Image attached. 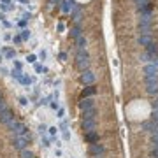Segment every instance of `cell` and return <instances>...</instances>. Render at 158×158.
<instances>
[{
    "label": "cell",
    "mask_w": 158,
    "mask_h": 158,
    "mask_svg": "<svg viewBox=\"0 0 158 158\" xmlns=\"http://www.w3.org/2000/svg\"><path fill=\"white\" fill-rule=\"evenodd\" d=\"M146 90L149 95H158V76H149L146 77Z\"/></svg>",
    "instance_id": "7a4b0ae2"
},
{
    "label": "cell",
    "mask_w": 158,
    "mask_h": 158,
    "mask_svg": "<svg viewBox=\"0 0 158 158\" xmlns=\"http://www.w3.org/2000/svg\"><path fill=\"white\" fill-rule=\"evenodd\" d=\"M18 2H21V4H25V5H28V4H30L28 0H18Z\"/></svg>",
    "instance_id": "c3c4849f"
},
{
    "label": "cell",
    "mask_w": 158,
    "mask_h": 158,
    "mask_svg": "<svg viewBox=\"0 0 158 158\" xmlns=\"http://www.w3.org/2000/svg\"><path fill=\"white\" fill-rule=\"evenodd\" d=\"M12 9H14V5H11V4H0V11H4V12H9Z\"/></svg>",
    "instance_id": "484cf974"
},
{
    "label": "cell",
    "mask_w": 158,
    "mask_h": 158,
    "mask_svg": "<svg viewBox=\"0 0 158 158\" xmlns=\"http://www.w3.org/2000/svg\"><path fill=\"white\" fill-rule=\"evenodd\" d=\"M49 107H51L53 111H58V109H60V102H58V100H51V102H49Z\"/></svg>",
    "instance_id": "f546056e"
},
{
    "label": "cell",
    "mask_w": 158,
    "mask_h": 158,
    "mask_svg": "<svg viewBox=\"0 0 158 158\" xmlns=\"http://www.w3.org/2000/svg\"><path fill=\"white\" fill-rule=\"evenodd\" d=\"M35 72H42V74H46V72H48V67H42L41 63H35Z\"/></svg>",
    "instance_id": "f1b7e54d"
},
{
    "label": "cell",
    "mask_w": 158,
    "mask_h": 158,
    "mask_svg": "<svg viewBox=\"0 0 158 158\" xmlns=\"http://www.w3.org/2000/svg\"><path fill=\"white\" fill-rule=\"evenodd\" d=\"M102 153H104V146H102V144H98V142L90 144V155H93V156H100Z\"/></svg>",
    "instance_id": "8992f818"
},
{
    "label": "cell",
    "mask_w": 158,
    "mask_h": 158,
    "mask_svg": "<svg viewBox=\"0 0 158 158\" xmlns=\"http://www.w3.org/2000/svg\"><path fill=\"white\" fill-rule=\"evenodd\" d=\"M26 23H28V21H25V20H20V21H18V26H20L21 30H25V28H26Z\"/></svg>",
    "instance_id": "74e56055"
},
{
    "label": "cell",
    "mask_w": 158,
    "mask_h": 158,
    "mask_svg": "<svg viewBox=\"0 0 158 158\" xmlns=\"http://www.w3.org/2000/svg\"><path fill=\"white\" fill-rule=\"evenodd\" d=\"M20 104H21V105H28V98H25V97H20Z\"/></svg>",
    "instance_id": "7bdbcfd3"
},
{
    "label": "cell",
    "mask_w": 158,
    "mask_h": 158,
    "mask_svg": "<svg viewBox=\"0 0 158 158\" xmlns=\"http://www.w3.org/2000/svg\"><path fill=\"white\" fill-rule=\"evenodd\" d=\"M32 18V12H23L21 14V20H25V21H28Z\"/></svg>",
    "instance_id": "f35d334b"
},
{
    "label": "cell",
    "mask_w": 158,
    "mask_h": 158,
    "mask_svg": "<svg viewBox=\"0 0 158 158\" xmlns=\"http://www.w3.org/2000/svg\"><path fill=\"white\" fill-rule=\"evenodd\" d=\"M51 4H58V2H62V0H49Z\"/></svg>",
    "instance_id": "f907efd6"
},
{
    "label": "cell",
    "mask_w": 158,
    "mask_h": 158,
    "mask_svg": "<svg viewBox=\"0 0 158 158\" xmlns=\"http://www.w3.org/2000/svg\"><path fill=\"white\" fill-rule=\"evenodd\" d=\"M151 144L155 149H158V134H151Z\"/></svg>",
    "instance_id": "4316f807"
},
{
    "label": "cell",
    "mask_w": 158,
    "mask_h": 158,
    "mask_svg": "<svg viewBox=\"0 0 158 158\" xmlns=\"http://www.w3.org/2000/svg\"><path fill=\"white\" fill-rule=\"evenodd\" d=\"M12 132H14V135H26V134H28V128L23 125V123L18 121V125L14 126V130H12Z\"/></svg>",
    "instance_id": "ba28073f"
},
{
    "label": "cell",
    "mask_w": 158,
    "mask_h": 158,
    "mask_svg": "<svg viewBox=\"0 0 158 158\" xmlns=\"http://www.w3.org/2000/svg\"><path fill=\"white\" fill-rule=\"evenodd\" d=\"M76 67L84 72V70H88V67H90V54L84 51H77V56H76Z\"/></svg>",
    "instance_id": "6da1fadb"
},
{
    "label": "cell",
    "mask_w": 158,
    "mask_h": 158,
    "mask_svg": "<svg viewBox=\"0 0 158 158\" xmlns=\"http://www.w3.org/2000/svg\"><path fill=\"white\" fill-rule=\"evenodd\" d=\"M2 4H11V0H0Z\"/></svg>",
    "instance_id": "681fc988"
},
{
    "label": "cell",
    "mask_w": 158,
    "mask_h": 158,
    "mask_svg": "<svg viewBox=\"0 0 158 158\" xmlns=\"http://www.w3.org/2000/svg\"><path fill=\"white\" fill-rule=\"evenodd\" d=\"M12 146L16 147V149H26V146H28V139L25 135H14V139H12Z\"/></svg>",
    "instance_id": "3957f363"
},
{
    "label": "cell",
    "mask_w": 158,
    "mask_h": 158,
    "mask_svg": "<svg viewBox=\"0 0 158 158\" xmlns=\"http://www.w3.org/2000/svg\"><path fill=\"white\" fill-rule=\"evenodd\" d=\"M2 20H4V16H2V14H0V21H2Z\"/></svg>",
    "instance_id": "f5cc1de1"
},
{
    "label": "cell",
    "mask_w": 158,
    "mask_h": 158,
    "mask_svg": "<svg viewBox=\"0 0 158 158\" xmlns=\"http://www.w3.org/2000/svg\"><path fill=\"white\" fill-rule=\"evenodd\" d=\"M142 130H144V132H149V134H155L156 126H155L153 121H144V123H142Z\"/></svg>",
    "instance_id": "9a60e30c"
},
{
    "label": "cell",
    "mask_w": 158,
    "mask_h": 158,
    "mask_svg": "<svg viewBox=\"0 0 158 158\" xmlns=\"http://www.w3.org/2000/svg\"><path fill=\"white\" fill-rule=\"evenodd\" d=\"M2 53H4V58H5V60H14V58H16V49L2 48Z\"/></svg>",
    "instance_id": "30bf717a"
},
{
    "label": "cell",
    "mask_w": 158,
    "mask_h": 158,
    "mask_svg": "<svg viewBox=\"0 0 158 158\" xmlns=\"http://www.w3.org/2000/svg\"><path fill=\"white\" fill-rule=\"evenodd\" d=\"M11 76H12L14 79H18V81H20V77L23 76V72H21V70H18V69H12V70H11Z\"/></svg>",
    "instance_id": "d4e9b609"
},
{
    "label": "cell",
    "mask_w": 158,
    "mask_h": 158,
    "mask_svg": "<svg viewBox=\"0 0 158 158\" xmlns=\"http://www.w3.org/2000/svg\"><path fill=\"white\" fill-rule=\"evenodd\" d=\"M62 135H63V141H70V132L69 130H63Z\"/></svg>",
    "instance_id": "8d00e7d4"
},
{
    "label": "cell",
    "mask_w": 158,
    "mask_h": 158,
    "mask_svg": "<svg viewBox=\"0 0 158 158\" xmlns=\"http://www.w3.org/2000/svg\"><path fill=\"white\" fill-rule=\"evenodd\" d=\"M46 56H48V51H46V49H42V51L39 53V58H41L42 62H44V60H46Z\"/></svg>",
    "instance_id": "ab89813d"
},
{
    "label": "cell",
    "mask_w": 158,
    "mask_h": 158,
    "mask_svg": "<svg viewBox=\"0 0 158 158\" xmlns=\"http://www.w3.org/2000/svg\"><path fill=\"white\" fill-rule=\"evenodd\" d=\"M95 116H97V111H95V109L83 111V119H95Z\"/></svg>",
    "instance_id": "d6986e66"
},
{
    "label": "cell",
    "mask_w": 158,
    "mask_h": 158,
    "mask_svg": "<svg viewBox=\"0 0 158 158\" xmlns=\"http://www.w3.org/2000/svg\"><path fill=\"white\" fill-rule=\"evenodd\" d=\"M83 130L88 134V132H93L95 130V119H83Z\"/></svg>",
    "instance_id": "9c48e42d"
},
{
    "label": "cell",
    "mask_w": 158,
    "mask_h": 158,
    "mask_svg": "<svg viewBox=\"0 0 158 158\" xmlns=\"http://www.w3.org/2000/svg\"><path fill=\"white\" fill-rule=\"evenodd\" d=\"M48 134H49L51 137H54L56 134H58V126H49V128H48Z\"/></svg>",
    "instance_id": "4dcf8cb0"
},
{
    "label": "cell",
    "mask_w": 158,
    "mask_h": 158,
    "mask_svg": "<svg viewBox=\"0 0 158 158\" xmlns=\"http://www.w3.org/2000/svg\"><path fill=\"white\" fill-rule=\"evenodd\" d=\"M2 62H4V56H2V54H0V65H2Z\"/></svg>",
    "instance_id": "816d5d0a"
},
{
    "label": "cell",
    "mask_w": 158,
    "mask_h": 158,
    "mask_svg": "<svg viewBox=\"0 0 158 158\" xmlns=\"http://www.w3.org/2000/svg\"><path fill=\"white\" fill-rule=\"evenodd\" d=\"M20 35H21V39H23V41H30V39H32V32L28 30V28L21 30V32H20Z\"/></svg>",
    "instance_id": "44dd1931"
},
{
    "label": "cell",
    "mask_w": 158,
    "mask_h": 158,
    "mask_svg": "<svg viewBox=\"0 0 158 158\" xmlns=\"http://www.w3.org/2000/svg\"><path fill=\"white\" fill-rule=\"evenodd\" d=\"M2 25H4V28H11V21H7L5 18L2 20Z\"/></svg>",
    "instance_id": "b9f144b4"
},
{
    "label": "cell",
    "mask_w": 158,
    "mask_h": 158,
    "mask_svg": "<svg viewBox=\"0 0 158 158\" xmlns=\"http://www.w3.org/2000/svg\"><path fill=\"white\" fill-rule=\"evenodd\" d=\"M37 132H39L41 135H46V132H48V126L44 125V123H41V125L37 126Z\"/></svg>",
    "instance_id": "83f0119b"
},
{
    "label": "cell",
    "mask_w": 158,
    "mask_h": 158,
    "mask_svg": "<svg viewBox=\"0 0 158 158\" xmlns=\"http://www.w3.org/2000/svg\"><path fill=\"white\" fill-rule=\"evenodd\" d=\"M62 149H56V151H54V156H58V158H62Z\"/></svg>",
    "instance_id": "ee69618b"
},
{
    "label": "cell",
    "mask_w": 158,
    "mask_h": 158,
    "mask_svg": "<svg viewBox=\"0 0 158 158\" xmlns=\"http://www.w3.org/2000/svg\"><path fill=\"white\" fill-rule=\"evenodd\" d=\"M76 41H77V51H84V49H86V37L81 35V37H77Z\"/></svg>",
    "instance_id": "ac0fdd59"
},
{
    "label": "cell",
    "mask_w": 158,
    "mask_h": 158,
    "mask_svg": "<svg viewBox=\"0 0 158 158\" xmlns=\"http://www.w3.org/2000/svg\"><path fill=\"white\" fill-rule=\"evenodd\" d=\"M2 39H4L5 42H7V41H12V33H11L9 30H5V33L2 35Z\"/></svg>",
    "instance_id": "1f68e13d"
},
{
    "label": "cell",
    "mask_w": 158,
    "mask_h": 158,
    "mask_svg": "<svg viewBox=\"0 0 158 158\" xmlns=\"http://www.w3.org/2000/svg\"><path fill=\"white\" fill-rule=\"evenodd\" d=\"M74 9V0H62V11L65 14H69Z\"/></svg>",
    "instance_id": "8fae6325"
},
{
    "label": "cell",
    "mask_w": 158,
    "mask_h": 158,
    "mask_svg": "<svg viewBox=\"0 0 158 158\" xmlns=\"http://www.w3.org/2000/svg\"><path fill=\"white\" fill-rule=\"evenodd\" d=\"M144 74H146V77H149V76H158V67L155 63H147L146 67H144Z\"/></svg>",
    "instance_id": "52a82bcc"
},
{
    "label": "cell",
    "mask_w": 158,
    "mask_h": 158,
    "mask_svg": "<svg viewBox=\"0 0 158 158\" xmlns=\"http://www.w3.org/2000/svg\"><path fill=\"white\" fill-rule=\"evenodd\" d=\"M151 155H153L155 158H158V149H153V153H151Z\"/></svg>",
    "instance_id": "7dc6e473"
},
{
    "label": "cell",
    "mask_w": 158,
    "mask_h": 158,
    "mask_svg": "<svg viewBox=\"0 0 158 158\" xmlns=\"http://www.w3.org/2000/svg\"><path fill=\"white\" fill-rule=\"evenodd\" d=\"M21 158H35L30 149H21Z\"/></svg>",
    "instance_id": "cb8c5ba5"
},
{
    "label": "cell",
    "mask_w": 158,
    "mask_h": 158,
    "mask_svg": "<svg viewBox=\"0 0 158 158\" xmlns=\"http://www.w3.org/2000/svg\"><path fill=\"white\" fill-rule=\"evenodd\" d=\"M0 42H2V41H0Z\"/></svg>",
    "instance_id": "db71d44e"
},
{
    "label": "cell",
    "mask_w": 158,
    "mask_h": 158,
    "mask_svg": "<svg viewBox=\"0 0 158 158\" xmlns=\"http://www.w3.org/2000/svg\"><path fill=\"white\" fill-rule=\"evenodd\" d=\"M79 109H81V111H90V109H95V98H93V97L81 98V102H79Z\"/></svg>",
    "instance_id": "5b68a950"
},
{
    "label": "cell",
    "mask_w": 158,
    "mask_h": 158,
    "mask_svg": "<svg viewBox=\"0 0 158 158\" xmlns=\"http://www.w3.org/2000/svg\"><path fill=\"white\" fill-rule=\"evenodd\" d=\"M41 146L44 147V149H49L51 147V141H49V137L42 135V141H41Z\"/></svg>",
    "instance_id": "7402d4cb"
},
{
    "label": "cell",
    "mask_w": 158,
    "mask_h": 158,
    "mask_svg": "<svg viewBox=\"0 0 158 158\" xmlns=\"http://www.w3.org/2000/svg\"><path fill=\"white\" fill-rule=\"evenodd\" d=\"M83 33H81V28L79 26H74L72 30H70V37H74V39H77V37H81Z\"/></svg>",
    "instance_id": "603a6c76"
},
{
    "label": "cell",
    "mask_w": 158,
    "mask_h": 158,
    "mask_svg": "<svg viewBox=\"0 0 158 158\" xmlns=\"http://www.w3.org/2000/svg\"><path fill=\"white\" fill-rule=\"evenodd\" d=\"M12 42H14V44H21V42H23L20 33H18V35H12Z\"/></svg>",
    "instance_id": "e575fe53"
},
{
    "label": "cell",
    "mask_w": 158,
    "mask_h": 158,
    "mask_svg": "<svg viewBox=\"0 0 158 158\" xmlns=\"http://www.w3.org/2000/svg\"><path fill=\"white\" fill-rule=\"evenodd\" d=\"M25 60H26V63H35L37 62V56H35V54H28Z\"/></svg>",
    "instance_id": "d6a6232c"
},
{
    "label": "cell",
    "mask_w": 158,
    "mask_h": 158,
    "mask_svg": "<svg viewBox=\"0 0 158 158\" xmlns=\"http://www.w3.org/2000/svg\"><path fill=\"white\" fill-rule=\"evenodd\" d=\"M12 63H14V69H18V70H21V69H23V63H21L20 60H16V58H14V60H12Z\"/></svg>",
    "instance_id": "836d02e7"
},
{
    "label": "cell",
    "mask_w": 158,
    "mask_h": 158,
    "mask_svg": "<svg viewBox=\"0 0 158 158\" xmlns=\"http://www.w3.org/2000/svg\"><path fill=\"white\" fill-rule=\"evenodd\" d=\"M60 60H67V53H60Z\"/></svg>",
    "instance_id": "bcb514c9"
},
{
    "label": "cell",
    "mask_w": 158,
    "mask_h": 158,
    "mask_svg": "<svg viewBox=\"0 0 158 158\" xmlns=\"http://www.w3.org/2000/svg\"><path fill=\"white\" fill-rule=\"evenodd\" d=\"M0 74H2V76H7V74H9V70H7L4 65H0Z\"/></svg>",
    "instance_id": "60d3db41"
},
{
    "label": "cell",
    "mask_w": 158,
    "mask_h": 158,
    "mask_svg": "<svg viewBox=\"0 0 158 158\" xmlns=\"http://www.w3.org/2000/svg\"><path fill=\"white\" fill-rule=\"evenodd\" d=\"M84 139H86L88 142H91V144H93V142H98V132H95V130L93 132H88Z\"/></svg>",
    "instance_id": "2e32d148"
},
{
    "label": "cell",
    "mask_w": 158,
    "mask_h": 158,
    "mask_svg": "<svg viewBox=\"0 0 158 158\" xmlns=\"http://www.w3.org/2000/svg\"><path fill=\"white\" fill-rule=\"evenodd\" d=\"M56 116H58L60 119H63V116H65V109H63V107H60V109L56 111Z\"/></svg>",
    "instance_id": "d590c367"
},
{
    "label": "cell",
    "mask_w": 158,
    "mask_h": 158,
    "mask_svg": "<svg viewBox=\"0 0 158 158\" xmlns=\"http://www.w3.org/2000/svg\"><path fill=\"white\" fill-rule=\"evenodd\" d=\"M146 53H147V54H151L153 58H155V56L158 58V46L155 44V42H151V44L147 46V51H146Z\"/></svg>",
    "instance_id": "e0dca14e"
},
{
    "label": "cell",
    "mask_w": 158,
    "mask_h": 158,
    "mask_svg": "<svg viewBox=\"0 0 158 158\" xmlns=\"http://www.w3.org/2000/svg\"><path fill=\"white\" fill-rule=\"evenodd\" d=\"M65 30V25L63 23H58V32H63Z\"/></svg>",
    "instance_id": "f6af8a7d"
},
{
    "label": "cell",
    "mask_w": 158,
    "mask_h": 158,
    "mask_svg": "<svg viewBox=\"0 0 158 158\" xmlns=\"http://www.w3.org/2000/svg\"><path fill=\"white\" fill-rule=\"evenodd\" d=\"M79 79H81V83H83V84L90 86V84H93V83H95V72L88 69V70H84V72L81 74V77H79Z\"/></svg>",
    "instance_id": "277c9868"
},
{
    "label": "cell",
    "mask_w": 158,
    "mask_h": 158,
    "mask_svg": "<svg viewBox=\"0 0 158 158\" xmlns=\"http://www.w3.org/2000/svg\"><path fill=\"white\" fill-rule=\"evenodd\" d=\"M95 91H97V90H95V86H91V84H90V86H86V88L83 90V93H81V98H86V97H93Z\"/></svg>",
    "instance_id": "5bb4252c"
},
{
    "label": "cell",
    "mask_w": 158,
    "mask_h": 158,
    "mask_svg": "<svg viewBox=\"0 0 158 158\" xmlns=\"http://www.w3.org/2000/svg\"><path fill=\"white\" fill-rule=\"evenodd\" d=\"M20 83L23 84V86H30V84L33 83V77H30V76H25V74H23V76L20 77Z\"/></svg>",
    "instance_id": "ffe728a7"
},
{
    "label": "cell",
    "mask_w": 158,
    "mask_h": 158,
    "mask_svg": "<svg viewBox=\"0 0 158 158\" xmlns=\"http://www.w3.org/2000/svg\"><path fill=\"white\" fill-rule=\"evenodd\" d=\"M137 5V9L139 11H144V9H149L151 7V0H134Z\"/></svg>",
    "instance_id": "7c38bea8"
},
{
    "label": "cell",
    "mask_w": 158,
    "mask_h": 158,
    "mask_svg": "<svg viewBox=\"0 0 158 158\" xmlns=\"http://www.w3.org/2000/svg\"><path fill=\"white\" fill-rule=\"evenodd\" d=\"M137 42L141 44V46H149L151 42H153V39H151V35H139V39H137Z\"/></svg>",
    "instance_id": "4fadbf2b"
}]
</instances>
